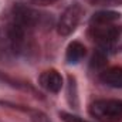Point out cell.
Instances as JSON below:
<instances>
[{"mask_svg": "<svg viewBox=\"0 0 122 122\" xmlns=\"http://www.w3.org/2000/svg\"><path fill=\"white\" fill-rule=\"evenodd\" d=\"M97 6H122V0H91Z\"/></svg>", "mask_w": 122, "mask_h": 122, "instance_id": "14", "label": "cell"}, {"mask_svg": "<svg viewBox=\"0 0 122 122\" xmlns=\"http://www.w3.org/2000/svg\"><path fill=\"white\" fill-rule=\"evenodd\" d=\"M90 114L99 122L121 121L122 99H97L90 105Z\"/></svg>", "mask_w": 122, "mask_h": 122, "instance_id": "3", "label": "cell"}, {"mask_svg": "<svg viewBox=\"0 0 122 122\" xmlns=\"http://www.w3.org/2000/svg\"><path fill=\"white\" fill-rule=\"evenodd\" d=\"M60 118L64 122H90L78 115H74V114H70V112H65V111H61L60 112Z\"/></svg>", "mask_w": 122, "mask_h": 122, "instance_id": "12", "label": "cell"}, {"mask_svg": "<svg viewBox=\"0 0 122 122\" xmlns=\"http://www.w3.org/2000/svg\"><path fill=\"white\" fill-rule=\"evenodd\" d=\"M13 21L24 27L26 30H33L38 26H44L48 21H51V17L48 14H43L30 6L23 4V3H16L13 7Z\"/></svg>", "mask_w": 122, "mask_h": 122, "instance_id": "4", "label": "cell"}, {"mask_svg": "<svg viewBox=\"0 0 122 122\" xmlns=\"http://www.w3.org/2000/svg\"><path fill=\"white\" fill-rule=\"evenodd\" d=\"M30 117H31V121L33 122H51L50 118L44 112H41V111H31Z\"/></svg>", "mask_w": 122, "mask_h": 122, "instance_id": "13", "label": "cell"}, {"mask_svg": "<svg viewBox=\"0 0 122 122\" xmlns=\"http://www.w3.org/2000/svg\"><path fill=\"white\" fill-rule=\"evenodd\" d=\"M38 82H40V85L44 90H47L48 92H53V94L60 92L61 88H62V77H61L60 72L57 70H54V68L46 70L40 75Z\"/></svg>", "mask_w": 122, "mask_h": 122, "instance_id": "6", "label": "cell"}, {"mask_svg": "<svg viewBox=\"0 0 122 122\" xmlns=\"http://www.w3.org/2000/svg\"><path fill=\"white\" fill-rule=\"evenodd\" d=\"M67 99L72 108H78V90H77V80L74 75H68V88H67Z\"/></svg>", "mask_w": 122, "mask_h": 122, "instance_id": "10", "label": "cell"}, {"mask_svg": "<svg viewBox=\"0 0 122 122\" xmlns=\"http://www.w3.org/2000/svg\"><path fill=\"white\" fill-rule=\"evenodd\" d=\"M24 27L16 21L9 23L0 29V57L1 58H17L23 56L29 48V38Z\"/></svg>", "mask_w": 122, "mask_h": 122, "instance_id": "1", "label": "cell"}, {"mask_svg": "<svg viewBox=\"0 0 122 122\" xmlns=\"http://www.w3.org/2000/svg\"><path fill=\"white\" fill-rule=\"evenodd\" d=\"M99 80L107 87L122 88V65H115V67L104 70L99 74Z\"/></svg>", "mask_w": 122, "mask_h": 122, "instance_id": "7", "label": "cell"}, {"mask_svg": "<svg viewBox=\"0 0 122 122\" xmlns=\"http://www.w3.org/2000/svg\"><path fill=\"white\" fill-rule=\"evenodd\" d=\"M37 4H50V3H54V1H58V0H31Z\"/></svg>", "mask_w": 122, "mask_h": 122, "instance_id": "15", "label": "cell"}, {"mask_svg": "<svg viewBox=\"0 0 122 122\" xmlns=\"http://www.w3.org/2000/svg\"><path fill=\"white\" fill-rule=\"evenodd\" d=\"M121 19V13L114 10H99L94 13L90 19L91 26H111Z\"/></svg>", "mask_w": 122, "mask_h": 122, "instance_id": "8", "label": "cell"}, {"mask_svg": "<svg viewBox=\"0 0 122 122\" xmlns=\"http://www.w3.org/2000/svg\"><path fill=\"white\" fill-rule=\"evenodd\" d=\"M90 36L105 54H117L122 50L121 26H92Z\"/></svg>", "mask_w": 122, "mask_h": 122, "instance_id": "2", "label": "cell"}, {"mask_svg": "<svg viewBox=\"0 0 122 122\" xmlns=\"http://www.w3.org/2000/svg\"><path fill=\"white\" fill-rule=\"evenodd\" d=\"M107 57H108V54H105L102 50L98 48V50L94 53V56H92V58H91V62H90L91 68H95V70L104 68V67L107 65Z\"/></svg>", "mask_w": 122, "mask_h": 122, "instance_id": "11", "label": "cell"}, {"mask_svg": "<svg viewBox=\"0 0 122 122\" xmlns=\"http://www.w3.org/2000/svg\"><path fill=\"white\" fill-rule=\"evenodd\" d=\"M84 16V7L80 3H72L70 4L64 13L61 14L60 20L57 23V31L60 36H70L77 30L78 24L81 23V19Z\"/></svg>", "mask_w": 122, "mask_h": 122, "instance_id": "5", "label": "cell"}, {"mask_svg": "<svg viewBox=\"0 0 122 122\" xmlns=\"http://www.w3.org/2000/svg\"><path fill=\"white\" fill-rule=\"evenodd\" d=\"M87 54V48L80 41H72L68 44L67 47V53H65V61L67 64L70 65H74V64H78L80 61L82 60Z\"/></svg>", "mask_w": 122, "mask_h": 122, "instance_id": "9", "label": "cell"}]
</instances>
